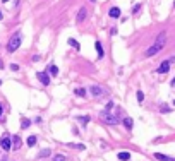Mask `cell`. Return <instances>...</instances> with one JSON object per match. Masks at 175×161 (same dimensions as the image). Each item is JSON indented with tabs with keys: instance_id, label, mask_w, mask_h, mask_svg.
Listing matches in <instances>:
<instances>
[{
	"instance_id": "obj_17",
	"label": "cell",
	"mask_w": 175,
	"mask_h": 161,
	"mask_svg": "<svg viewBox=\"0 0 175 161\" xmlns=\"http://www.w3.org/2000/svg\"><path fill=\"white\" fill-rule=\"evenodd\" d=\"M50 154H52V151H50V149H43V151L39 152V158H48Z\"/></svg>"
},
{
	"instance_id": "obj_5",
	"label": "cell",
	"mask_w": 175,
	"mask_h": 161,
	"mask_svg": "<svg viewBox=\"0 0 175 161\" xmlns=\"http://www.w3.org/2000/svg\"><path fill=\"white\" fill-rule=\"evenodd\" d=\"M89 91H91V94H93L95 98H101V96L107 93V91L103 89L101 86H91V89H89Z\"/></svg>"
},
{
	"instance_id": "obj_9",
	"label": "cell",
	"mask_w": 175,
	"mask_h": 161,
	"mask_svg": "<svg viewBox=\"0 0 175 161\" xmlns=\"http://www.w3.org/2000/svg\"><path fill=\"white\" fill-rule=\"evenodd\" d=\"M108 14H110L112 19H117V17H120V9H118V7H112Z\"/></svg>"
},
{
	"instance_id": "obj_25",
	"label": "cell",
	"mask_w": 175,
	"mask_h": 161,
	"mask_svg": "<svg viewBox=\"0 0 175 161\" xmlns=\"http://www.w3.org/2000/svg\"><path fill=\"white\" fill-rule=\"evenodd\" d=\"M139 9H141V4L134 5V7H132V12H134V14H137V12H139Z\"/></svg>"
},
{
	"instance_id": "obj_33",
	"label": "cell",
	"mask_w": 175,
	"mask_h": 161,
	"mask_svg": "<svg viewBox=\"0 0 175 161\" xmlns=\"http://www.w3.org/2000/svg\"><path fill=\"white\" fill-rule=\"evenodd\" d=\"M89 2H95V0H89Z\"/></svg>"
},
{
	"instance_id": "obj_26",
	"label": "cell",
	"mask_w": 175,
	"mask_h": 161,
	"mask_svg": "<svg viewBox=\"0 0 175 161\" xmlns=\"http://www.w3.org/2000/svg\"><path fill=\"white\" fill-rule=\"evenodd\" d=\"M160 111H161V113H168V111H170V108H168V106H165V105H163V106L160 108Z\"/></svg>"
},
{
	"instance_id": "obj_12",
	"label": "cell",
	"mask_w": 175,
	"mask_h": 161,
	"mask_svg": "<svg viewBox=\"0 0 175 161\" xmlns=\"http://www.w3.org/2000/svg\"><path fill=\"white\" fill-rule=\"evenodd\" d=\"M124 125H126V129L127 130H132V125H134V122H132V118H124Z\"/></svg>"
},
{
	"instance_id": "obj_16",
	"label": "cell",
	"mask_w": 175,
	"mask_h": 161,
	"mask_svg": "<svg viewBox=\"0 0 175 161\" xmlns=\"http://www.w3.org/2000/svg\"><path fill=\"white\" fill-rule=\"evenodd\" d=\"M69 45H70V46H72V48H76V50H79V48H81V46H79V43L76 40H72V38H69V41H67Z\"/></svg>"
},
{
	"instance_id": "obj_22",
	"label": "cell",
	"mask_w": 175,
	"mask_h": 161,
	"mask_svg": "<svg viewBox=\"0 0 175 161\" xmlns=\"http://www.w3.org/2000/svg\"><path fill=\"white\" fill-rule=\"evenodd\" d=\"M70 147H76V149H86V146L84 144H69Z\"/></svg>"
},
{
	"instance_id": "obj_15",
	"label": "cell",
	"mask_w": 175,
	"mask_h": 161,
	"mask_svg": "<svg viewBox=\"0 0 175 161\" xmlns=\"http://www.w3.org/2000/svg\"><path fill=\"white\" fill-rule=\"evenodd\" d=\"M48 74L57 76V74H58V67H57V65H50V67H48Z\"/></svg>"
},
{
	"instance_id": "obj_19",
	"label": "cell",
	"mask_w": 175,
	"mask_h": 161,
	"mask_svg": "<svg viewBox=\"0 0 175 161\" xmlns=\"http://www.w3.org/2000/svg\"><path fill=\"white\" fill-rule=\"evenodd\" d=\"M79 122H81V123H82V127H84V125H88V122H89V117H79Z\"/></svg>"
},
{
	"instance_id": "obj_11",
	"label": "cell",
	"mask_w": 175,
	"mask_h": 161,
	"mask_svg": "<svg viewBox=\"0 0 175 161\" xmlns=\"http://www.w3.org/2000/svg\"><path fill=\"white\" fill-rule=\"evenodd\" d=\"M12 147H14V149H19L21 147V137L19 135H14V139H12Z\"/></svg>"
},
{
	"instance_id": "obj_10",
	"label": "cell",
	"mask_w": 175,
	"mask_h": 161,
	"mask_svg": "<svg viewBox=\"0 0 175 161\" xmlns=\"http://www.w3.org/2000/svg\"><path fill=\"white\" fill-rule=\"evenodd\" d=\"M86 16H88V12H86L84 7H82V9H79V12H77V22H82V21L86 19Z\"/></svg>"
},
{
	"instance_id": "obj_30",
	"label": "cell",
	"mask_w": 175,
	"mask_h": 161,
	"mask_svg": "<svg viewBox=\"0 0 175 161\" xmlns=\"http://www.w3.org/2000/svg\"><path fill=\"white\" fill-rule=\"evenodd\" d=\"M4 19V14H2V12H0V21Z\"/></svg>"
},
{
	"instance_id": "obj_21",
	"label": "cell",
	"mask_w": 175,
	"mask_h": 161,
	"mask_svg": "<svg viewBox=\"0 0 175 161\" xmlns=\"http://www.w3.org/2000/svg\"><path fill=\"white\" fill-rule=\"evenodd\" d=\"M34 144H36V137H34V135L28 137V146H34Z\"/></svg>"
},
{
	"instance_id": "obj_23",
	"label": "cell",
	"mask_w": 175,
	"mask_h": 161,
	"mask_svg": "<svg viewBox=\"0 0 175 161\" xmlns=\"http://www.w3.org/2000/svg\"><path fill=\"white\" fill-rule=\"evenodd\" d=\"M53 161H65V156H64V154H55Z\"/></svg>"
},
{
	"instance_id": "obj_13",
	"label": "cell",
	"mask_w": 175,
	"mask_h": 161,
	"mask_svg": "<svg viewBox=\"0 0 175 161\" xmlns=\"http://www.w3.org/2000/svg\"><path fill=\"white\" fill-rule=\"evenodd\" d=\"M95 48H96V51H98V58H101V57H103V48H101V43H100V41L95 43Z\"/></svg>"
},
{
	"instance_id": "obj_14",
	"label": "cell",
	"mask_w": 175,
	"mask_h": 161,
	"mask_svg": "<svg viewBox=\"0 0 175 161\" xmlns=\"http://www.w3.org/2000/svg\"><path fill=\"white\" fill-rule=\"evenodd\" d=\"M120 161H129L131 160V154L129 152H118V156H117Z\"/></svg>"
},
{
	"instance_id": "obj_6",
	"label": "cell",
	"mask_w": 175,
	"mask_h": 161,
	"mask_svg": "<svg viewBox=\"0 0 175 161\" xmlns=\"http://www.w3.org/2000/svg\"><path fill=\"white\" fill-rule=\"evenodd\" d=\"M36 77L39 79V82H41L43 86H48V84H50V76H48V72H38V74H36Z\"/></svg>"
},
{
	"instance_id": "obj_8",
	"label": "cell",
	"mask_w": 175,
	"mask_h": 161,
	"mask_svg": "<svg viewBox=\"0 0 175 161\" xmlns=\"http://www.w3.org/2000/svg\"><path fill=\"white\" fill-rule=\"evenodd\" d=\"M155 158L158 161H175V158H170L166 154H161V152H155Z\"/></svg>"
},
{
	"instance_id": "obj_2",
	"label": "cell",
	"mask_w": 175,
	"mask_h": 161,
	"mask_svg": "<svg viewBox=\"0 0 175 161\" xmlns=\"http://www.w3.org/2000/svg\"><path fill=\"white\" fill-rule=\"evenodd\" d=\"M21 46V34H16V36H12L7 43V50L9 51H16L17 48Z\"/></svg>"
},
{
	"instance_id": "obj_34",
	"label": "cell",
	"mask_w": 175,
	"mask_h": 161,
	"mask_svg": "<svg viewBox=\"0 0 175 161\" xmlns=\"http://www.w3.org/2000/svg\"><path fill=\"white\" fill-rule=\"evenodd\" d=\"M0 84H2V80H0Z\"/></svg>"
},
{
	"instance_id": "obj_35",
	"label": "cell",
	"mask_w": 175,
	"mask_h": 161,
	"mask_svg": "<svg viewBox=\"0 0 175 161\" xmlns=\"http://www.w3.org/2000/svg\"><path fill=\"white\" fill-rule=\"evenodd\" d=\"M174 105H175V101H174Z\"/></svg>"
},
{
	"instance_id": "obj_4",
	"label": "cell",
	"mask_w": 175,
	"mask_h": 161,
	"mask_svg": "<svg viewBox=\"0 0 175 161\" xmlns=\"http://www.w3.org/2000/svg\"><path fill=\"white\" fill-rule=\"evenodd\" d=\"M0 147H2L4 151H10V149H12V139H10L9 135H5V137L0 139Z\"/></svg>"
},
{
	"instance_id": "obj_24",
	"label": "cell",
	"mask_w": 175,
	"mask_h": 161,
	"mask_svg": "<svg viewBox=\"0 0 175 161\" xmlns=\"http://www.w3.org/2000/svg\"><path fill=\"white\" fill-rule=\"evenodd\" d=\"M136 96H137V101H139V103L144 100V94H143V91H137V94H136Z\"/></svg>"
},
{
	"instance_id": "obj_7",
	"label": "cell",
	"mask_w": 175,
	"mask_h": 161,
	"mask_svg": "<svg viewBox=\"0 0 175 161\" xmlns=\"http://www.w3.org/2000/svg\"><path fill=\"white\" fill-rule=\"evenodd\" d=\"M168 71H170V60L161 62V65L158 67V74H166Z\"/></svg>"
},
{
	"instance_id": "obj_28",
	"label": "cell",
	"mask_w": 175,
	"mask_h": 161,
	"mask_svg": "<svg viewBox=\"0 0 175 161\" xmlns=\"http://www.w3.org/2000/svg\"><path fill=\"white\" fill-rule=\"evenodd\" d=\"M2 113H4V108H2V105H0V117H2Z\"/></svg>"
},
{
	"instance_id": "obj_31",
	"label": "cell",
	"mask_w": 175,
	"mask_h": 161,
	"mask_svg": "<svg viewBox=\"0 0 175 161\" xmlns=\"http://www.w3.org/2000/svg\"><path fill=\"white\" fill-rule=\"evenodd\" d=\"M172 86H175V77H174V80H172Z\"/></svg>"
},
{
	"instance_id": "obj_18",
	"label": "cell",
	"mask_w": 175,
	"mask_h": 161,
	"mask_svg": "<svg viewBox=\"0 0 175 161\" xmlns=\"http://www.w3.org/2000/svg\"><path fill=\"white\" fill-rule=\"evenodd\" d=\"M76 94L84 98V96H86V89H84V88H77V89H76Z\"/></svg>"
},
{
	"instance_id": "obj_3",
	"label": "cell",
	"mask_w": 175,
	"mask_h": 161,
	"mask_svg": "<svg viewBox=\"0 0 175 161\" xmlns=\"http://www.w3.org/2000/svg\"><path fill=\"white\" fill-rule=\"evenodd\" d=\"M100 117H101V120L105 122V123H110V125H117V123H118V120H117L113 115H110L107 110L101 111V115H100Z\"/></svg>"
},
{
	"instance_id": "obj_20",
	"label": "cell",
	"mask_w": 175,
	"mask_h": 161,
	"mask_svg": "<svg viewBox=\"0 0 175 161\" xmlns=\"http://www.w3.org/2000/svg\"><path fill=\"white\" fill-rule=\"evenodd\" d=\"M29 125H31V122L29 120H26V118L21 120V127H22V129H26V127H29Z\"/></svg>"
},
{
	"instance_id": "obj_27",
	"label": "cell",
	"mask_w": 175,
	"mask_h": 161,
	"mask_svg": "<svg viewBox=\"0 0 175 161\" xmlns=\"http://www.w3.org/2000/svg\"><path fill=\"white\" fill-rule=\"evenodd\" d=\"M10 69H12V71H19V65H17V63H12Z\"/></svg>"
},
{
	"instance_id": "obj_29",
	"label": "cell",
	"mask_w": 175,
	"mask_h": 161,
	"mask_svg": "<svg viewBox=\"0 0 175 161\" xmlns=\"http://www.w3.org/2000/svg\"><path fill=\"white\" fill-rule=\"evenodd\" d=\"M175 62V57H172V58H170V63H174Z\"/></svg>"
},
{
	"instance_id": "obj_1",
	"label": "cell",
	"mask_w": 175,
	"mask_h": 161,
	"mask_svg": "<svg viewBox=\"0 0 175 161\" xmlns=\"http://www.w3.org/2000/svg\"><path fill=\"white\" fill-rule=\"evenodd\" d=\"M165 43H166V33L163 31V33H160V34H158L155 45H151V46L146 50V57H153V55H156V53H160V51L163 50Z\"/></svg>"
},
{
	"instance_id": "obj_32",
	"label": "cell",
	"mask_w": 175,
	"mask_h": 161,
	"mask_svg": "<svg viewBox=\"0 0 175 161\" xmlns=\"http://www.w3.org/2000/svg\"><path fill=\"white\" fill-rule=\"evenodd\" d=\"M2 2H9V0H2Z\"/></svg>"
}]
</instances>
